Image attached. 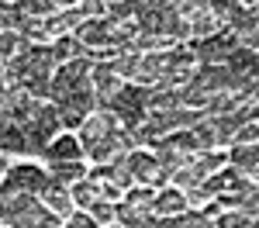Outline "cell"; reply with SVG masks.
<instances>
[{
    "mask_svg": "<svg viewBox=\"0 0 259 228\" xmlns=\"http://www.w3.org/2000/svg\"><path fill=\"white\" fill-rule=\"evenodd\" d=\"M41 201H45V207H52L59 218H69V214H73V207H76L73 194H69V187L52 184V180H49V187H45V190H41Z\"/></svg>",
    "mask_w": 259,
    "mask_h": 228,
    "instance_id": "obj_10",
    "label": "cell"
},
{
    "mask_svg": "<svg viewBox=\"0 0 259 228\" xmlns=\"http://www.w3.org/2000/svg\"><path fill=\"white\" fill-rule=\"evenodd\" d=\"M7 228H59V214L45 204H35L31 211H24L18 218H11Z\"/></svg>",
    "mask_w": 259,
    "mask_h": 228,
    "instance_id": "obj_9",
    "label": "cell"
},
{
    "mask_svg": "<svg viewBox=\"0 0 259 228\" xmlns=\"http://www.w3.org/2000/svg\"><path fill=\"white\" fill-rule=\"evenodd\" d=\"M56 7H62V11H69V7H80V0H52Z\"/></svg>",
    "mask_w": 259,
    "mask_h": 228,
    "instance_id": "obj_35",
    "label": "cell"
},
{
    "mask_svg": "<svg viewBox=\"0 0 259 228\" xmlns=\"http://www.w3.org/2000/svg\"><path fill=\"white\" fill-rule=\"evenodd\" d=\"M252 142H259V121H249L239 135H235V145H252Z\"/></svg>",
    "mask_w": 259,
    "mask_h": 228,
    "instance_id": "obj_32",
    "label": "cell"
},
{
    "mask_svg": "<svg viewBox=\"0 0 259 228\" xmlns=\"http://www.w3.org/2000/svg\"><path fill=\"white\" fill-rule=\"evenodd\" d=\"M4 169H7V163H4V156H0V173H4Z\"/></svg>",
    "mask_w": 259,
    "mask_h": 228,
    "instance_id": "obj_38",
    "label": "cell"
},
{
    "mask_svg": "<svg viewBox=\"0 0 259 228\" xmlns=\"http://www.w3.org/2000/svg\"><path fill=\"white\" fill-rule=\"evenodd\" d=\"M21 7H24L28 18H38V21L56 14V4H52V0H21Z\"/></svg>",
    "mask_w": 259,
    "mask_h": 228,
    "instance_id": "obj_25",
    "label": "cell"
},
{
    "mask_svg": "<svg viewBox=\"0 0 259 228\" xmlns=\"http://www.w3.org/2000/svg\"><path fill=\"white\" fill-rule=\"evenodd\" d=\"M156 228H194V225H190V218L183 211V214H162V218H156Z\"/></svg>",
    "mask_w": 259,
    "mask_h": 228,
    "instance_id": "obj_29",
    "label": "cell"
},
{
    "mask_svg": "<svg viewBox=\"0 0 259 228\" xmlns=\"http://www.w3.org/2000/svg\"><path fill=\"white\" fill-rule=\"evenodd\" d=\"M187 190H180V187H166L162 194H156V204H152V214L162 218V214H183L187 211Z\"/></svg>",
    "mask_w": 259,
    "mask_h": 228,
    "instance_id": "obj_12",
    "label": "cell"
},
{
    "mask_svg": "<svg viewBox=\"0 0 259 228\" xmlns=\"http://www.w3.org/2000/svg\"><path fill=\"white\" fill-rule=\"evenodd\" d=\"M194 86H200L207 97L211 94H221V90H235V76H232V69L225 66V62H211V66H200L194 69Z\"/></svg>",
    "mask_w": 259,
    "mask_h": 228,
    "instance_id": "obj_5",
    "label": "cell"
},
{
    "mask_svg": "<svg viewBox=\"0 0 259 228\" xmlns=\"http://www.w3.org/2000/svg\"><path fill=\"white\" fill-rule=\"evenodd\" d=\"M80 156H83V145L76 142V139H69V135L49 142V149H45V159H49V163H73V159H80Z\"/></svg>",
    "mask_w": 259,
    "mask_h": 228,
    "instance_id": "obj_15",
    "label": "cell"
},
{
    "mask_svg": "<svg viewBox=\"0 0 259 228\" xmlns=\"http://www.w3.org/2000/svg\"><path fill=\"white\" fill-rule=\"evenodd\" d=\"M69 194H73L76 207L90 211V207H94V201H100V184H94V180H80V184L69 187Z\"/></svg>",
    "mask_w": 259,
    "mask_h": 228,
    "instance_id": "obj_19",
    "label": "cell"
},
{
    "mask_svg": "<svg viewBox=\"0 0 259 228\" xmlns=\"http://www.w3.org/2000/svg\"><path fill=\"white\" fill-rule=\"evenodd\" d=\"M118 221H121V228H156V214L145 211V207H135V204H128V201H121Z\"/></svg>",
    "mask_w": 259,
    "mask_h": 228,
    "instance_id": "obj_14",
    "label": "cell"
},
{
    "mask_svg": "<svg viewBox=\"0 0 259 228\" xmlns=\"http://www.w3.org/2000/svg\"><path fill=\"white\" fill-rule=\"evenodd\" d=\"M18 45H21L18 31H4V35H0V59H11V56L18 52Z\"/></svg>",
    "mask_w": 259,
    "mask_h": 228,
    "instance_id": "obj_28",
    "label": "cell"
},
{
    "mask_svg": "<svg viewBox=\"0 0 259 228\" xmlns=\"http://www.w3.org/2000/svg\"><path fill=\"white\" fill-rule=\"evenodd\" d=\"M11 124H14V118H11V114H0V135H4Z\"/></svg>",
    "mask_w": 259,
    "mask_h": 228,
    "instance_id": "obj_36",
    "label": "cell"
},
{
    "mask_svg": "<svg viewBox=\"0 0 259 228\" xmlns=\"http://www.w3.org/2000/svg\"><path fill=\"white\" fill-rule=\"evenodd\" d=\"M83 21H87V14H83V7H69V11H59V14H52V18H45L41 24H45V31L49 35H66V31H76Z\"/></svg>",
    "mask_w": 259,
    "mask_h": 228,
    "instance_id": "obj_11",
    "label": "cell"
},
{
    "mask_svg": "<svg viewBox=\"0 0 259 228\" xmlns=\"http://www.w3.org/2000/svg\"><path fill=\"white\" fill-rule=\"evenodd\" d=\"M76 38L87 49H111V18H87L76 28Z\"/></svg>",
    "mask_w": 259,
    "mask_h": 228,
    "instance_id": "obj_8",
    "label": "cell"
},
{
    "mask_svg": "<svg viewBox=\"0 0 259 228\" xmlns=\"http://www.w3.org/2000/svg\"><path fill=\"white\" fill-rule=\"evenodd\" d=\"M49 180L62 184V187H73V184H80V180H87V169H83L80 159H73V163H52L49 166Z\"/></svg>",
    "mask_w": 259,
    "mask_h": 228,
    "instance_id": "obj_16",
    "label": "cell"
},
{
    "mask_svg": "<svg viewBox=\"0 0 259 228\" xmlns=\"http://www.w3.org/2000/svg\"><path fill=\"white\" fill-rule=\"evenodd\" d=\"M45 187H49V173L24 163L7 173V180L0 184V197H11V194H35V197H41Z\"/></svg>",
    "mask_w": 259,
    "mask_h": 228,
    "instance_id": "obj_2",
    "label": "cell"
},
{
    "mask_svg": "<svg viewBox=\"0 0 259 228\" xmlns=\"http://www.w3.org/2000/svg\"><path fill=\"white\" fill-rule=\"evenodd\" d=\"M107 4H114V0H107Z\"/></svg>",
    "mask_w": 259,
    "mask_h": 228,
    "instance_id": "obj_40",
    "label": "cell"
},
{
    "mask_svg": "<svg viewBox=\"0 0 259 228\" xmlns=\"http://www.w3.org/2000/svg\"><path fill=\"white\" fill-rule=\"evenodd\" d=\"M52 49H56V59H59V62H69V59H90V56H87L90 49H87V45H83L76 35H62V38H56V45H52Z\"/></svg>",
    "mask_w": 259,
    "mask_h": 228,
    "instance_id": "obj_17",
    "label": "cell"
},
{
    "mask_svg": "<svg viewBox=\"0 0 259 228\" xmlns=\"http://www.w3.org/2000/svg\"><path fill=\"white\" fill-rule=\"evenodd\" d=\"M66 228H97V221H94L90 211H73V214L66 218Z\"/></svg>",
    "mask_w": 259,
    "mask_h": 228,
    "instance_id": "obj_30",
    "label": "cell"
},
{
    "mask_svg": "<svg viewBox=\"0 0 259 228\" xmlns=\"http://www.w3.org/2000/svg\"><path fill=\"white\" fill-rule=\"evenodd\" d=\"M225 163H228V156H225V152H214V149H211V152H200V156H194V166H197V173L204 176V180H207V176H211L218 166H225Z\"/></svg>",
    "mask_w": 259,
    "mask_h": 228,
    "instance_id": "obj_21",
    "label": "cell"
},
{
    "mask_svg": "<svg viewBox=\"0 0 259 228\" xmlns=\"http://www.w3.org/2000/svg\"><path fill=\"white\" fill-rule=\"evenodd\" d=\"M239 211H245L249 218H259V184L252 187L249 194H245V201H242V207H239Z\"/></svg>",
    "mask_w": 259,
    "mask_h": 228,
    "instance_id": "obj_31",
    "label": "cell"
},
{
    "mask_svg": "<svg viewBox=\"0 0 259 228\" xmlns=\"http://www.w3.org/2000/svg\"><path fill=\"white\" fill-rule=\"evenodd\" d=\"M124 163H128L132 176H135L142 187H166L173 180V173L162 169V163L156 159V152H139V149H135V152L124 156Z\"/></svg>",
    "mask_w": 259,
    "mask_h": 228,
    "instance_id": "obj_3",
    "label": "cell"
},
{
    "mask_svg": "<svg viewBox=\"0 0 259 228\" xmlns=\"http://www.w3.org/2000/svg\"><path fill=\"white\" fill-rule=\"evenodd\" d=\"M4 80H7V62H0V86H4Z\"/></svg>",
    "mask_w": 259,
    "mask_h": 228,
    "instance_id": "obj_37",
    "label": "cell"
},
{
    "mask_svg": "<svg viewBox=\"0 0 259 228\" xmlns=\"http://www.w3.org/2000/svg\"><path fill=\"white\" fill-rule=\"evenodd\" d=\"M200 184H204V176L197 173V166H194V163L173 173V187H180V190H194V187H200Z\"/></svg>",
    "mask_w": 259,
    "mask_h": 228,
    "instance_id": "obj_23",
    "label": "cell"
},
{
    "mask_svg": "<svg viewBox=\"0 0 259 228\" xmlns=\"http://www.w3.org/2000/svg\"><path fill=\"white\" fill-rule=\"evenodd\" d=\"M128 204L135 207H145V211H152V204H156V187H139V190H128V197H124Z\"/></svg>",
    "mask_w": 259,
    "mask_h": 228,
    "instance_id": "obj_26",
    "label": "cell"
},
{
    "mask_svg": "<svg viewBox=\"0 0 259 228\" xmlns=\"http://www.w3.org/2000/svg\"><path fill=\"white\" fill-rule=\"evenodd\" d=\"M118 114L114 111H94L87 121H83L80 128V145L87 149V145H94V142H104V139H111L114 131H118Z\"/></svg>",
    "mask_w": 259,
    "mask_h": 228,
    "instance_id": "obj_6",
    "label": "cell"
},
{
    "mask_svg": "<svg viewBox=\"0 0 259 228\" xmlns=\"http://www.w3.org/2000/svg\"><path fill=\"white\" fill-rule=\"evenodd\" d=\"M0 152H28V139L18 124H11L4 135H0Z\"/></svg>",
    "mask_w": 259,
    "mask_h": 228,
    "instance_id": "obj_22",
    "label": "cell"
},
{
    "mask_svg": "<svg viewBox=\"0 0 259 228\" xmlns=\"http://www.w3.org/2000/svg\"><path fill=\"white\" fill-rule=\"evenodd\" d=\"M152 152H156V159L162 163V169H169V173H177V169H183V166H190V163H194V156H187V152L173 149V145L166 142V139L152 142Z\"/></svg>",
    "mask_w": 259,
    "mask_h": 228,
    "instance_id": "obj_13",
    "label": "cell"
},
{
    "mask_svg": "<svg viewBox=\"0 0 259 228\" xmlns=\"http://www.w3.org/2000/svg\"><path fill=\"white\" fill-rule=\"evenodd\" d=\"M235 49H239V35H235L232 28H225V31L211 35V38H197V41H194V56H197L204 66H211V62H225Z\"/></svg>",
    "mask_w": 259,
    "mask_h": 228,
    "instance_id": "obj_4",
    "label": "cell"
},
{
    "mask_svg": "<svg viewBox=\"0 0 259 228\" xmlns=\"http://www.w3.org/2000/svg\"><path fill=\"white\" fill-rule=\"evenodd\" d=\"M100 197H107V201H118L121 197V187L111 184V180H100Z\"/></svg>",
    "mask_w": 259,
    "mask_h": 228,
    "instance_id": "obj_34",
    "label": "cell"
},
{
    "mask_svg": "<svg viewBox=\"0 0 259 228\" xmlns=\"http://www.w3.org/2000/svg\"><path fill=\"white\" fill-rule=\"evenodd\" d=\"M249 225H252V218L245 211H221L214 218V228H249Z\"/></svg>",
    "mask_w": 259,
    "mask_h": 228,
    "instance_id": "obj_24",
    "label": "cell"
},
{
    "mask_svg": "<svg viewBox=\"0 0 259 228\" xmlns=\"http://www.w3.org/2000/svg\"><path fill=\"white\" fill-rule=\"evenodd\" d=\"M218 28H221V21L211 14V7H207V4L200 7L194 18H190V31H194L197 38H211V35H218Z\"/></svg>",
    "mask_w": 259,
    "mask_h": 228,
    "instance_id": "obj_18",
    "label": "cell"
},
{
    "mask_svg": "<svg viewBox=\"0 0 259 228\" xmlns=\"http://www.w3.org/2000/svg\"><path fill=\"white\" fill-rule=\"evenodd\" d=\"M90 69H94V59H69V62H59V69H56V76H52V94H49V101L59 104L62 97H69L76 86L90 80Z\"/></svg>",
    "mask_w": 259,
    "mask_h": 228,
    "instance_id": "obj_1",
    "label": "cell"
},
{
    "mask_svg": "<svg viewBox=\"0 0 259 228\" xmlns=\"http://www.w3.org/2000/svg\"><path fill=\"white\" fill-rule=\"evenodd\" d=\"M249 121H252V118H249V104H242V107H235V111H225V114H218V118H211L214 131H218V145L235 142V135H239Z\"/></svg>",
    "mask_w": 259,
    "mask_h": 228,
    "instance_id": "obj_7",
    "label": "cell"
},
{
    "mask_svg": "<svg viewBox=\"0 0 259 228\" xmlns=\"http://www.w3.org/2000/svg\"><path fill=\"white\" fill-rule=\"evenodd\" d=\"M80 7L87 18H104L107 14V0H80Z\"/></svg>",
    "mask_w": 259,
    "mask_h": 228,
    "instance_id": "obj_33",
    "label": "cell"
},
{
    "mask_svg": "<svg viewBox=\"0 0 259 228\" xmlns=\"http://www.w3.org/2000/svg\"><path fill=\"white\" fill-rule=\"evenodd\" d=\"M4 31H7V28H4V24H0V35H4Z\"/></svg>",
    "mask_w": 259,
    "mask_h": 228,
    "instance_id": "obj_39",
    "label": "cell"
},
{
    "mask_svg": "<svg viewBox=\"0 0 259 228\" xmlns=\"http://www.w3.org/2000/svg\"><path fill=\"white\" fill-rule=\"evenodd\" d=\"M90 214H94V221H97V225H107V221H114V218H118V207L111 204L107 197H100V201H94Z\"/></svg>",
    "mask_w": 259,
    "mask_h": 228,
    "instance_id": "obj_27",
    "label": "cell"
},
{
    "mask_svg": "<svg viewBox=\"0 0 259 228\" xmlns=\"http://www.w3.org/2000/svg\"><path fill=\"white\" fill-rule=\"evenodd\" d=\"M24 21H28V14H24L21 4H0V24H4L7 31H21Z\"/></svg>",
    "mask_w": 259,
    "mask_h": 228,
    "instance_id": "obj_20",
    "label": "cell"
}]
</instances>
